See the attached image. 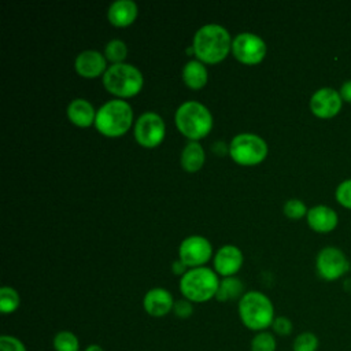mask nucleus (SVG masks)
<instances>
[{"label":"nucleus","mask_w":351,"mask_h":351,"mask_svg":"<svg viewBox=\"0 0 351 351\" xmlns=\"http://www.w3.org/2000/svg\"><path fill=\"white\" fill-rule=\"evenodd\" d=\"M52 346L55 351H80V340L71 330H60L53 336Z\"/></svg>","instance_id":"obj_22"},{"label":"nucleus","mask_w":351,"mask_h":351,"mask_svg":"<svg viewBox=\"0 0 351 351\" xmlns=\"http://www.w3.org/2000/svg\"><path fill=\"white\" fill-rule=\"evenodd\" d=\"M343 99L340 92L324 86L317 89L310 99V110L318 118H332L341 110Z\"/></svg>","instance_id":"obj_12"},{"label":"nucleus","mask_w":351,"mask_h":351,"mask_svg":"<svg viewBox=\"0 0 351 351\" xmlns=\"http://www.w3.org/2000/svg\"><path fill=\"white\" fill-rule=\"evenodd\" d=\"M340 96L344 101L351 103V80L346 81L340 88Z\"/></svg>","instance_id":"obj_33"},{"label":"nucleus","mask_w":351,"mask_h":351,"mask_svg":"<svg viewBox=\"0 0 351 351\" xmlns=\"http://www.w3.org/2000/svg\"><path fill=\"white\" fill-rule=\"evenodd\" d=\"M173 313L176 317L181 318V319H186L192 315L193 313V306L192 302H189L188 299H180L174 302V307H173Z\"/></svg>","instance_id":"obj_31"},{"label":"nucleus","mask_w":351,"mask_h":351,"mask_svg":"<svg viewBox=\"0 0 351 351\" xmlns=\"http://www.w3.org/2000/svg\"><path fill=\"white\" fill-rule=\"evenodd\" d=\"M344 288H346L347 292L351 293V278H348V280L344 282Z\"/></svg>","instance_id":"obj_35"},{"label":"nucleus","mask_w":351,"mask_h":351,"mask_svg":"<svg viewBox=\"0 0 351 351\" xmlns=\"http://www.w3.org/2000/svg\"><path fill=\"white\" fill-rule=\"evenodd\" d=\"M282 210H284V214L289 219H299V218L307 215V211H308L306 204L300 199H289V200H287Z\"/></svg>","instance_id":"obj_27"},{"label":"nucleus","mask_w":351,"mask_h":351,"mask_svg":"<svg viewBox=\"0 0 351 351\" xmlns=\"http://www.w3.org/2000/svg\"><path fill=\"white\" fill-rule=\"evenodd\" d=\"M143 307L147 311L148 315L160 318L173 311L174 307V299L173 295L160 287L151 288L143 299Z\"/></svg>","instance_id":"obj_15"},{"label":"nucleus","mask_w":351,"mask_h":351,"mask_svg":"<svg viewBox=\"0 0 351 351\" xmlns=\"http://www.w3.org/2000/svg\"><path fill=\"white\" fill-rule=\"evenodd\" d=\"M0 351H27L25 343L12 335H3L0 337Z\"/></svg>","instance_id":"obj_30"},{"label":"nucleus","mask_w":351,"mask_h":351,"mask_svg":"<svg viewBox=\"0 0 351 351\" xmlns=\"http://www.w3.org/2000/svg\"><path fill=\"white\" fill-rule=\"evenodd\" d=\"M232 52L241 63L256 64L266 55V43L255 33H239L232 41Z\"/></svg>","instance_id":"obj_10"},{"label":"nucleus","mask_w":351,"mask_h":351,"mask_svg":"<svg viewBox=\"0 0 351 351\" xmlns=\"http://www.w3.org/2000/svg\"><path fill=\"white\" fill-rule=\"evenodd\" d=\"M243 295H244V284L237 277L230 276V277H223L219 281L215 299L219 302H229L234 299L240 300Z\"/></svg>","instance_id":"obj_21"},{"label":"nucleus","mask_w":351,"mask_h":351,"mask_svg":"<svg viewBox=\"0 0 351 351\" xmlns=\"http://www.w3.org/2000/svg\"><path fill=\"white\" fill-rule=\"evenodd\" d=\"M84 351H104V348L101 347V346H99V344H89V346H86V348L84 350Z\"/></svg>","instance_id":"obj_34"},{"label":"nucleus","mask_w":351,"mask_h":351,"mask_svg":"<svg viewBox=\"0 0 351 351\" xmlns=\"http://www.w3.org/2000/svg\"><path fill=\"white\" fill-rule=\"evenodd\" d=\"M21 304L19 293L12 287H1L0 289V310L3 314L14 313Z\"/></svg>","instance_id":"obj_23"},{"label":"nucleus","mask_w":351,"mask_h":351,"mask_svg":"<svg viewBox=\"0 0 351 351\" xmlns=\"http://www.w3.org/2000/svg\"><path fill=\"white\" fill-rule=\"evenodd\" d=\"M277 340L274 333L267 330L258 332L251 340V351H276Z\"/></svg>","instance_id":"obj_26"},{"label":"nucleus","mask_w":351,"mask_h":351,"mask_svg":"<svg viewBox=\"0 0 351 351\" xmlns=\"http://www.w3.org/2000/svg\"><path fill=\"white\" fill-rule=\"evenodd\" d=\"M137 16V4L133 0H115L107 11V18L114 26H128Z\"/></svg>","instance_id":"obj_17"},{"label":"nucleus","mask_w":351,"mask_h":351,"mask_svg":"<svg viewBox=\"0 0 351 351\" xmlns=\"http://www.w3.org/2000/svg\"><path fill=\"white\" fill-rule=\"evenodd\" d=\"M186 267H188V266H186L182 261H180V259H178V261H174V262L171 263V271H173L176 276H181V277H182V276L188 271Z\"/></svg>","instance_id":"obj_32"},{"label":"nucleus","mask_w":351,"mask_h":351,"mask_svg":"<svg viewBox=\"0 0 351 351\" xmlns=\"http://www.w3.org/2000/svg\"><path fill=\"white\" fill-rule=\"evenodd\" d=\"M75 71L85 78H95L104 74L107 67L106 56L95 49H85L80 52L74 60Z\"/></svg>","instance_id":"obj_13"},{"label":"nucleus","mask_w":351,"mask_h":351,"mask_svg":"<svg viewBox=\"0 0 351 351\" xmlns=\"http://www.w3.org/2000/svg\"><path fill=\"white\" fill-rule=\"evenodd\" d=\"M174 121L181 134L188 137L191 141H197L207 136L213 128V115L210 110L195 100L182 103L176 110Z\"/></svg>","instance_id":"obj_3"},{"label":"nucleus","mask_w":351,"mask_h":351,"mask_svg":"<svg viewBox=\"0 0 351 351\" xmlns=\"http://www.w3.org/2000/svg\"><path fill=\"white\" fill-rule=\"evenodd\" d=\"M126 55H128V47L119 38H114V40L108 41L104 48V56L107 60L112 62V64L122 63L123 59L126 58Z\"/></svg>","instance_id":"obj_25"},{"label":"nucleus","mask_w":351,"mask_h":351,"mask_svg":"<svg viewBox=\"0 0 351 351\" xmlns=\"http://www.w3.org/2000/svg\"><path fill=\"white\" fill-rule=\"evenodd\" d=\"M336 200L346 208H351V178L341 181L335 192Z\"/></svg>","instance_id":"obj_28"},{"label":"nucleus","mask_w":351,"mask_h":351,"mask_svg":"<svg viewBox=\"0 0 351 351\" xmlns=\"http://www.w3.org/2000/svg\"><path fill=\"white\" fill-rule=\"evenodd\" d=\"M182 80L191 89H200L207 84L208 71L203 62L189 60L182 67Z\"/></svg>","instance_id":"obj_19"},{"label":"nucleus","mask_w":351,"mask_h":351,"mask_svg":"<svg viewBox=\"0 0 351 351\" xmlns=\"http://www.w3.org/2000/svg\"><path fill=\"white\" fill-rule=\"evenodd\" d=\"M319 339L315 333L306 330L293 339L292 351H318Z\"/></svg>","instance_id":"obj_24"},{"label":"nucleus","mask_w":351,"mask_h":351,"mask_svg":"<svg viewBox=\"0 0 351 351\" xmlns=\"http://www.w3.org/2000/svg\"><path fill=\"white\" fill-rule=\"evenodd\" d=\"M271 329H273L274 335L285 337V336H289L292 333L293 324H292V321L288 317L280 315V317L274 318V321L271 324Z\"/></svg>","instance_id":"obj_29"},{"label":"nucleus","mask_w":351,"mask_h":351,"mask_svg":"<svg viewBox=\"0 0 351 351\" xmlns=\"http://www.w3.org/2000/svg\"><path fill=\"white\" fill-rule=\"evenodd\" d=\"M204 149L197 141H189L185 144L181 152V166L189 173H195L204 165Z\"/></svg>","instance_id":"obj_20"},{"label":"nucleus","mask_w":351,"mask_h":351,"mask_svg":"<svg viewBox=\"0 0 351 351\" xmlns=\"http://www.w3.org/2000/svg\"><path fill=\"white\" fill-rule=\"evenodd\" d=\"M106 89L119 97H130L140 92L144 84L143 73L130 63H114L103 74Z\"/></svg>","instance_id":"obj_6"},{"label":"nucleus","mask_w":351,"mask_h":351,"mask_svg":"<svg viewBox=\"0 0 351 351\" xmlns=\"http://www.w3.org/2000/svg\"><path fill=\"white\" fill-rule=\"evenodd\" d=\"M166 134V125L156 112L147 111L141 114L134 123V137L143 147L152 148L159 145Z\"/></svg>","instance_id":"obj_8"},{"label":"nucleus","mask_w":351,"mask_h":351,"mask_svg":"<svg viewBox=\"0 0 351 351\" xmlns=\"http://www.w3.org/2000/svg\"><path fill=\"white\" fill-rule=\"evenodd\" d=\"M218 287V274L206 266L188 270L180 280V291L182 296L195 303H203L215 298Z\"/></svg>","instance_id":"obj_5"},{"label":"nucleus","mask_w":351,"mask_h":351,"mask_svg":"<svg viewBox=\"0 0 351 351\" xmlns=\"http://www.w3.org/2000/svg\"><path fill=\"white\" fill-rule=\"evenodd\" d=\"M229 154L232 159L243 166H252L261 163L267 155L266 141L254 133L236 134L229 144Z\"/></svg>","instance_id":"obj_7"},{"label":"nucleus","mask_w":351,"mask_h":351,"mask_svg":"<svg viewBox=\"0 0 351 351\" xmlns=\"http://www.w3.org/2000/svg\"><path fill=\"white\" fill-rule=\"evenodd\" d=\"M337 213L325 204H317L307 211L308 226L318 233H329L337 226Z\"/></svg>","instance_id":"obj_16"},{"label":"nucleus","mask_w":351,"mask_h":351,"mask_svg":"<svg viewBox=\"0 0 351 351\" xmlns=\"http://www.w3.org/2000/svg\"><path fill=\"white\" fill-rule=\"evenodd\" d=\"M213 247L210 241L203 236H189L180 244V261L188 267H200L211 258Z\"/></svg>","instance_id":"obj_11"},{"label":"nucleus","mask_w":351,"mask_h":351,"mask_svg":"<svg viewBox=\"0 0 351 351\" xmlns=\"http://www.w3.org/2000/svg\"><path fill=\"white\" fill-rule=\"evenodd\" d=\"M96 112L93 106L85 100V99H74L70 101V104L67 106V117L69 119L81 128H86L90 126L92 123H95L96 119Z\"/></svg>","instance_id":"obj_18"},{"label":"nucleus","mask_w":351,"mask_h":351,"mask_svg":"<svg viewBox=\"0 0 351 351\" xmlns=\"http://www.w3.org/2000/svg\"><path fill=\"white\" fill-rule=\"evenodd\" d=\"M133 121L132 106L122 99L106 101L96 112L95 126L107 137H118L125 134Z\"/></svg>","instance_id":"obj_4"},{"label":"nucleus","mask_w":351,"mask_h":351,"mask_svg":"<svg viewBox=\"0 0 351 351\" xmlns=\"http://www.w3.org/2000/svg\"><path fill=\"white\" fill-rule=\"evenodd\" d=\"M243 252L236 245H223L221 247L214 256V269L217 274L222 277H230L236 274L243 266Z\"/></svg>","instance_id":"obj_14"},{"label":"nucleus","mask_w":351,"mask_h":351,"mask_svg":"<svg viewBox=\"0 0 351 351\" xmlns=\"http://www.w3.org/2000/svg\"><path fill=\"white\" fill-rule=\"evenodd\" d=\"M229 32L218 23H207L196 30L192 41L193 53L204 63H218L232 49Z\"/></svg>","instance_id":"obj_1"},{"label":"nucleus","mask_w":351,"mask_h":351,"mask_svg":"<svg viewBox=\"0 0 351 351\" xmlns=\"http://www.w3.org/2000/svg\"><path fill=\"white\" fill-rule=\"evenodd\" d=\"M237 311L243 325L255 332L266 330L276 318L271 300L259 291L245 292L239 300Z\"/></svg>","instance_id":"obj_2"},{"label":"nucleus","mask_w":351,"mask_h":351,"mask_svg":"<svg viewBox=\"0 0 351 351\" xmlns=\"http://www.w3.org/2000/svg\"><path fill=\"white\" fill-rule=\"evenodd\" d=\"M317 273L326 281H335L350 270L348 258L337 247L322 248L315 259Z\"/></svg>","instance_id":"obj_9"}]
</instances>
